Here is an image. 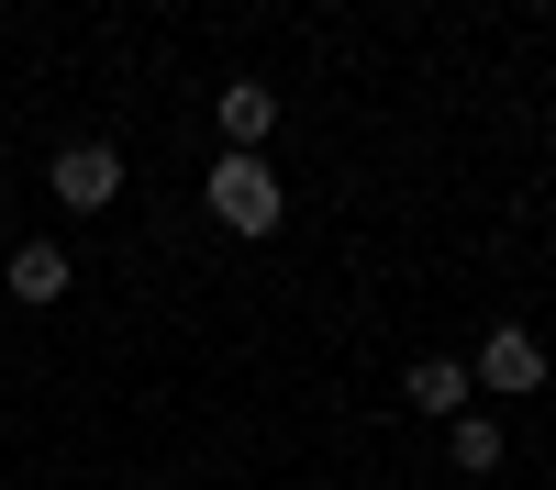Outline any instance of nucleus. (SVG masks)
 I'll return each mask as SVG.
<instances>
[{"instance_id": "f03ea898", "label": "nucleus", "mask_w": 556, "mask_h": 490, "mask_svg": "<svg viewBox=\"0 0 556 490\" xmlns=\"http://www.w3.org/2000/svg\"><path fill=\"white\" fill-rule=\"evenodd\" d=\"M45 178H56V201H67V212H101V201L123 190V146L78 134V146H56V167H45Z\"/></svg>"}, {"instance_id": "423d86ee", "label": "nucleus", "mask_w": 556, "mask_h": 490, "mask_svg": "<svg viewBox=\"0 0 556 490\" xmlns=\"http://www.w3.org/2000/svg\"><path fill=\"white\" fill-rule=\"evenodd\" d=\"M12 301H67V246H12Z\"/></svg>"}, {"instance_id": "f257e3e1", "label": "nucleus", "mask_w": 556, "mask_h": 490, "mask_svg": "<svg viewBox=\"0 0 556 490\" xmlns=\"http://www.w3.org/2000/svg\"><path fill=\"white\" fill-rule=\"evenodd\" d=\"M201 201H212V223H235L245 246H256V235H278V223H290V201H278V178H267V156H223Z\"/></svg>"}, {"instance_id": "0eeeda50", "label": "nucleus", "mask_w": 556, "mask_h": 490, "mask_svg": "<svg viewBox=\"0 0 556 490\" xmlns=\"http://www.w3.org/2000/svg\"><path fill=\"white\" fill-rule=\"evenodd\" d=\"M456 468H468V479H490V468H501V424L456 413Z\"/></svg>"}, {"instance_id": "39448f33", "label": "nucleus", "mask_w": 556, "mask_h": 490, "mask_svg": "<svg viewBox=\"0 0 556 490\" xmlns=\"http://www.w3.org/2000/svg\"><path fill=\"white\" fill-rule=\"evenodd\" d=\"M468 368H456V356H424V368H412V413H434V424H456V413H468Z\"/></svg>"}, {"instance_id": "20e7f679", "label": "nucleus", "mask_w": 556, "mask_h": 490, "mask_svg": "<svg viewBox=\"0 0 556 490\" xmlns=\"http://www.w3.org/2000/svg\"><path fill=\"white\" fill-rule=\"evenodd\" d=\"M479 390H545V345L523 335V324H501L490 345H479V368H468Z\"/></svg>"}, {"instance_id": "7ed1b4c3", "label": "nucleus", "mask_w": 556, "mask_h": 490, "mask_svg": "<svg viewBox=\"0 0 556 490\" xmlns=\"http://www.w3.org/2000/svg\"><path fill=\"white\" fill-rule=\"evenodd\" d=\"M212 123H223V146H235V156H256L267 134H278V89H267V78H235V89L212 101Z\"/></svg>"}]
</instances>
